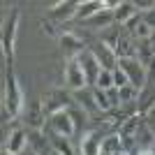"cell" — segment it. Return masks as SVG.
Segmentation results:
<instances>
[{"instance_id": "cell-1", "label": "cell", "mask_w": 155, "mask_h": 155, "mask_svg": "<svg viewBox=\"0 0 155 155\" xmlns=\"http://www.w3.org/2000/svg\"><path fill=\"white\" fill-rule=\"evenodd\" d=\"M26 107L23 100V91H21L16 74L12 72V67H5L2 74V114H7L9 118H16Z\"/></svg>"}, {"instance_id": "cell-2", "label": "cell", "mask_w": 155, "mask_h": 155, "mask_svg": "<svg viewBox=\"0 0 155 155\" xmlns=\"http://www.w3.org/2000/svg\"><path fill=\"white\" fill-rule=\"evenodd\" d=\"M19 9L12 7L9 14L5 16V23H2V35H0V44H2V56H5V63L7 67H12V60H14V49H16V32H19Z\"/></svg>"}, {"instance_id": "cell-3", "label": "cell", "mask_w": 155, "mask_h": 155, "mask_svg": "<svg viewBox=\"0 0 155 155\" xmlns=\"http://www.w3.org/2000/svg\"><path fill=\"white\" fill-rule=\"evenodd\" d=\"M118 67L125 72V77L130 79V86H134L137 91H141L146 81H148V72H146V65L137 58H118Z\"/></svg>"}, {"instance_id": "cell-4", "label": "cell", "mask_w": 155, "mask_h": 155, "mask_svg": "<svg viewBox=\"0 0 155 155\" xmlns=\"http://www.w3.org/2000/svg\"><path fill=\"white\" fill-rule=\"evenodd\" d=\"M70 104H72V97L60 88H53V91L44 93V97H42V109H44L46 116H53L58 111H67Z\"/></svg>"}, {"instance_id": "cell-5", "label": "cell", "mask_w": 155, "mask_h": 155, "mask_svg": "<svg viewBox=\"0 0 155 155\" xmlns=\"http://www.w3.org/2000/svg\"><path fill=\"white\" fill-rule=\"evenodd\" d=\"M49 132H56V134L70 139V137L77 132V125L72 120L70 111H58V114L49 116Z\"/></svg>"}, {"instance_id": "cell-6", "label": "cell", "mask_w": 155, "mask_h": 155, "mask_svg": "<svg viewBox=\"0 0 155 155\" xmlns=\"http://www.w3.org/2000/svg\"><path fill=\"white\" fill-rule=\"evenodd\" d=\"M79 65H81V70H84V74H86L88 86L95 88L97 77H100V72H102V65H100V60L95 58V53H93L91 49H86V51L79 56Z\"/></svg>"}, {"instance_id": "cell-7", "label": "cell", "mask_w": 155, "mask_h": 155, "mask_svg": "<svg viewBox=\"0 0 155 155\" xmlns=\"http://www.w3.org/2000/svg\"><path fill=\"white\" fill-rule=\"evenodd\" d=\"M65 84L70 86L72 91H81V88H88V81H86V74L79 65V58H70L65 65Z\"/></svg>"}, {"instance_id": "cell-8", "label": "cell", "mask_w": 155, "mask_h": 155, "mask_svg": "<svg viewBox=\"0 0 155 155\" xmlns=\"http://www.w3.org/2000/svg\"><path fill=\"white\" fill-rule=\"evenodd\" d=\"M107 130H109V125L91 130V132L81 139V155H100L102 141H104V137H107Z\"/></svg>"}, {"instance_id": "cell-9", "label": "cell", "mask_w": 155, "mask_h": 155, "mask_svg": "<svg viewBox=\"0 0 155 155\" xmlns=\"http://www.w3.org/2000/svg\"><path fill=\"white\" fill-rule=\"evenodd\" d=\"M58 42H60V49H63V53L67 58H79L86 51V42L79 35H74V32H63Z\"/></svg>"}, {"instance_id": "cell-10", "label": "cell", "mask_w": 155, "mask_h": 155, "mask_svg": "<svg viewBox=\"0 0 155 155\" xmlns=\"http://www.w3.org/2000/svg\"><path fill=\"white\" fill-rule=\"evenodd\" d=\"M26 143H28V132L21 130V127H14L9 132V137L2 141V150H7V153H12V155H19V153H23Z\"/></svg>"}, {"instance_id": "cell-11", "label": "cell", "mask_w": 155, "mask_h": 155, "mask_svg": "<svg viewBox=\"0 0 155 155\" xmlns=\"http://www.w3.org/2000/svg\"><path fill=\"white\" fill-rule=\"evenodd\" d=\"M77 9H79V2H74V0H63V2H56V5L49 9V19L51 21L74 19V16H77Z\"/></svg>"}, {"instance_id": "cell-12", "label": "cell", "mask_w": 155, "mask_h": 155, "mask_svg": "<svg viewBox=\"0 0 155 155\" xmlns=\"http://www.w3.org/2000/svg\"><path fill=\"white\" fill-rule=\"evenodd\" d=\"M28 143H30V148L39 155H53V146L51 141H46V137L42 130H30L28 132Z\"/></svg>"}, {"instance_id": "cell-13", "label": "cell", "mask_w": 155, "mask_h": 155, "mask_svg": "<svg viewBox=\"0 0 155 155\" xmlns=\"http://www.w3.org/2000/svg\"><path fill=\"white\" fill-rule=\"evenodd\" d=\"M91 51L95 53V58L100 60V65H102V70H116V63H118V58H116V53L111 51V49H107V46L102 44V42H97L95 46H91Z\"/></svg>"}, {"instance_id": "cell-14", "label": "cell", "mask_w": 155, "mask_h": 155, "mask_svg": "<svg viewBox=\"0 0 155 155\" xmlns=\"http://www.w3.org/2000/svg\"><path fill=\"white\" fill-rule=\"evenodd\" d=\"M26 120H28V127H30V130H44L46 114H44V109H42V102H35V104L28 107Z\"/></svg>"}, {"instance_id": "cell-15", "label": "cell", "mask_w": 155, "mask_h": 155, "mask_svg": "<svg viewBox=\"0 0 155 155\" xmlns=\"http://www.w3.org/2000/svg\"><path fill=\"white\" fill-rule=\"evenodd\" d=\"M74 100L79 102V107H81L88 116H93V114L100 111V107H97V102H95V95H93V88H91V91H88V88L74 91Z\"/></svg>"}, {"instance_id": "cell-16", "label": "cell", "mask_w": 155, "mask_h": 155, "mask_svg": "<svg viewBox=\"0 0 155 155\" xmlns=\"http://www.w3.org/2000/svg\"><path fill=\"white\" fill-rule=\"evenodd\" d=\"M137 14H139V12H137V5H134V2L123 0V2L114 9V21H116V23H120V26H125V23H127L132 16H137Z\"/></svg>"}, {"instance_id": "cell-17", "label": "cell", "mask_w": 155, "mask_h": 155, "mask_svg": "<svg viewBox=\"0 0 155 155\" xmlns=\"http://www.w3.org/2000/svg\"><path fill=\"white\" fill-rule=\"evenodd\" d=\"M111 23H116V21H114V12H109V9H100L95 16L84 21V26L93 28V30H97V28H102V30L104 28H111Z\"/></svg>"}, {"instance_id": "cell-18", "label": "cell", "mask_w": 155, "mask_h": 155, "mask_svg": "<svg viewBox=\"0 0 155 155\" xmlns=\"http://www.w3.org/2000/svg\"><path fill=\"white\" fill-rule=\"evenodd\" d=\"M49 141L53 146V153L56 155H74V148H72V143L67 137H60L56 132H49Z\"/></svg>"}, {"instance_id": "cell-19", "label": "cell", "mask_w": 155, "mask_h": 155, "mask_svg": "<svg viewBox=\"0 0 155 155\" xmlns=\"http://www.w3.org/2000/svg\"><path fill=\"white\" fill-rule=\"evenodd\" d=\"M100 9H104V5H102V2H97V0H86V2H79L77 19H79V21H88L91 16H95Z\"/></svg>"}, {"instance_id": "cell-20", "label": "cell", "mask_w": 155, "mask_h": 155, "mask_svg": "<svg viewBox=\"0 0 155 155\" xmlns=\"http://www.w3.org/2000/svg\"><path fill=\"white\" fill-rule=\"evenodd\" d=\"M95 88H100V91H111V88H114V72L111 70H102L100 72Z\"/></svg>"}, {"instance_id": "cell-21", "label": "cell", "mask_w": 155, "mask_h": 155, "mask_svg": "<svg viewBox=\"0 0 155 155\" xmlns=\"http://www.w3.org/2000/svg\"><path fill=\"white\" fill-rule=\"evenodd\" d=\"M118 95H120V104H127V102L139 100V91H137L134 86H125V88H120Z\"/></svg>"}, {"instance_id": "cell-22", "label": "cell", "mask_w": 155, "mask_h": 155, "mask_svg": "<svg viewBox=\"0 0 155 155\" xmlns=\"http://www.w3.org/2000/svg\"><path fill=\"white\" fill-rule=\"evenodd\" d=\"M93 95H95V102H97V107H100V111H109V109H111V102H109V95H107V91L93 88Z\"/></svg>"}, {"instance_id": "cell-23", "label": "cell", "mask_w": 155, "mask_h": 155, "mask_svg": "<svg viewBox=\"0 0 155 155\" xmlns=\"http://www.w3.org/2000/svg\"><path fill=\"white\" fill-rule=\"evenodd\" d=\"M125 86H130V79L125 77V72L116 65V70H114V88L120 91V88H125Z\"/></svg>"}, {"instance_id": "cell-24", "label": "cell", "mask_w": 155, "mask_h": 155, "mask_svg": "<svg viewBox=\"0 0 155 155\" xmlns=\"http://www.w3.org/2000/svg\"><path fill=\"white\" fill-rule=\"evenodd\" d=\"M42 30H44L49 37H58V39H60V35H63V32H58V28H56V23H53L51 19H49V21H42Z\"/></svg>"}, {"instance_id": "cell-25", "label": "cell", "mask_w": 155, "mask_h": 155, "mask_svg": "<svg viewBox=\"0 0 155 155\" xmlns=\"http://www.w3.org/2000/svg\"><path fill=\"white\" fill-rule=\"evenodd\" d=\"M141 21H143V26H148L150 30H155V9L143 12V14H141Z\"/></svg>"}, {"instance_id": "cell-26", "label": "cell", "mask_w": 155, "mask_h": 155, "mask_svg": "<svg viewBox=\"0 0 155 155\" xmlns=\"http://www.w3.org/2000/svg\"><path fill=\"white\" fill-rule=\"evenodd\" d=\"M107 95H109L111 107H118V104H120V95H118V88H111V91H107Z\"/></svg>"}, {"instance_id": "cell-27", "label": "cell", "mask_w": 155, "mask_h": 155, "mask_svg": "<svg viewBox=\"0 0 155 155\" xmlns=\"http://www.w3.org/2000/svg\"><path fill=\"white\" fill-rule=\"evenodd\" d=\"M146 127H148L150 134L155 137V116H146Z\"/></svg>"}, {"instance_id": "cell-28", "label": "cell", "mask_w": 155, "mask_h": 155, "mask_svg": "<svg viewBox=\"0 0 155 155\" xmlns=\"http://www.w3.org/2000/svg\"><path fill=\"white\" fill-rule=\"evenodd\" d=\"M137 155H155V153H153V148H139Z\"/></svg>"}, {"instance_id": "cell-29", "label": "cell", "mask_w": 155, "mask_h": 155, "mask_svg": "<svg viewBox=\"0 0 155 155\" xmlns=\"http://www.w3.org/2000/svg\"><path fill=\"white\" fill-rule=\"evenodd\" d=\"M146 116H155V104H150V109L146 111Z\"/></svg>"}, {"instance_id": "cell-30", "label": "cell", "mask_w": 155, "mask_h": 155, "mask_svg": "<svg viewBox=\"0 0 155 155\" xmlns=\"http://www.w3.org/2000/svg\"><path fill=\"white\" fill-rule=\"evenodd\" d=\"M26 155H39V153H35L32 148H28V150H26Z\"/></svg>"}, {"instance_id": "cell-31", "label": "cell", "mask_w": 155, "mask_h": 155, "mask_svg": "<svg viewBox=\"0 0 155 155\" xmlns=\"http://www.w3.org/2000/svg\"><path fill=\"white\" fill-rule=\"evenodd\" d=\"M2 155H12V153H7V150H2Z\"/></svg>"}, {"instance_id": "cell-32", "label": "cell", "mask_w": 155, "mask_h": 155, "mask_svg": "<svg viewBox=\"0 0 155 155\" xmlns=\"http://www.w3.org/2000/svg\"><path fill=\"white\" fill-rule=\"evenodd\" d=\"M153 153H155V141H153Z\"/></svg>"}, {"instance_id": "cell-33", "label": "cell", "mask_w": 155, "mask_h": 155, "mask_svg": "<svg viewBox=\"0 0 155 155\" xmlns=\"http://www.w3.org/2000/svg\"><path fill=\"white\" fill-rule=\"evenodd\" d=\"M53 155H56V153H53Z\"/></svg>"}]
</instances>
